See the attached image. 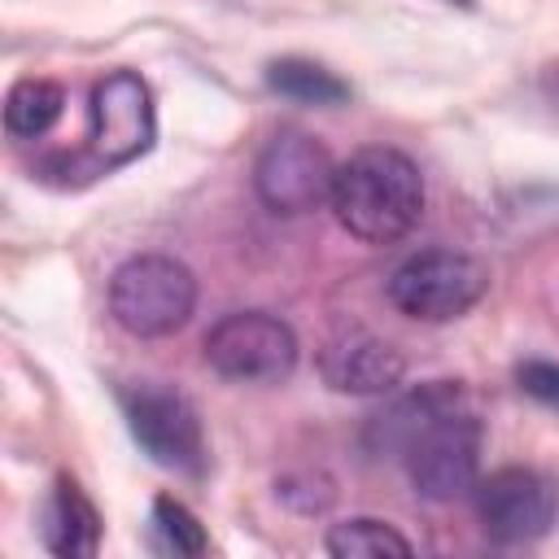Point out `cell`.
<instances>
[{"label": "cell", "mask_w": 559, "mask_h": 559, "mask_svg": "<svg viewBox=\"0 0 559 559\" xmlns=\"http://www.w3.org/2000/svg\"><path fill=\"white\" fill-rule=\"evenodd\" d=\"M367 450L402 459L415 493L428 502H454L480 480V419L454 380H428L393 397L371 415Z\"/></svg>", "instance_id": "cell-1"}, {"label": "cell", "mask_w": 559, "mask_h": 559, "mask_svg": "<svg viewBox=\"0 0 559 559\" xmlns=\"http://www.w3.org/2000/svg\"><path fill=\"white\" fill-rule=\"evenodd\" d=\"M328 205L362 245H393L424 218V175L406 153L371 144L336 166Z\"/></svg>", "instance_id": "cell-2"}, {"label": "cell", "mask_w": 559, "mask_h": 559, "mask_svg": "<svg viewBox=\"0 0 559 559\" xmlns=\"http://www.w3.org/2000/svg\"><path fill=\"white\" fill-rule=\"evenodd\" d=\"M197 310V275L166 253L127 258L109 280V314L122 332L153 341L179 332Z\"/></svg>", "instance_id": "cell-3"}, {"label": "cell", "mask_w": 559, "mask_h": 559, "mask_svg": "<svg viewBox=\"0 0 559 559\" xmlns=\"http://www.w3.org/2000/svg\"><path fill=\"white\" fill-rule=\"evenodd\" d=\"M485 288H489L485 262L459 249H424L389 275L393 310L419 323H450L467 314L485 297Z\"/></svg>", "instance_id": "cell-4"}, {"label": "cell", "mask_w": 559, "mask_h": 559, "mask_svg": "<svg viewBox=\"0 0 559 559\" xmlns=\"http://www.w3.org/2000/svg\"><path fill=\"white\" fill-rule=\"evenodd\" d=\"M205 362L236 384H280L297 367V336L280 314L236 310L205 332Z\"/></svg>", "instance_id": "cell-5"}, {"label": "cell", "mask_w": 559, "mask_h": 559, "mask_svg": "<svg viewBox=\"0 0 559 559\" xmlns=\"http://www.w3.org/2000/svg\"><path fill=\"white\" fill-rule=\"evenodd\" d=\"M332 179H336V166H332L328 148L319 140H310L306 131L271 135L253 162L258 201L271 214H288V218L310 214L323 201H332Z\"/></svg>", "instance_id": "cell-6"}, {"label": "cell", "mask_w": 559, "mask_h": 559, "mask_svg": "<svg viewBox=\"0 0 559 559\" xmlns=\"http://www.w3.org/2000/svg\"><path fill=\"white\" fill-rule=\"evenodd\" d=\"M127 424H131V437L140 441V450L157 467L183 472V476L205 472L201 415L183 393L162 389V384H144V389L127 393Z\"/></svg>", "instance_id": "cell-7"}, {"label": "cell", "mask_w": 559, "mask_h": 559, "mask_svg": "<svg viewBox=\"0 0 559 559\" xmlns=\"http://www.w3.org/2000/svg\"><path fill=\"white\" fill-rule=\"evenodd\" d=\"M157 135V118H153V96L148 83L131 70H114L92 87V162L96 170H114L135 162L140 153H148Z\"/></svg>", "instance_id": "cell-8"}, {"label": "cell", "mask_w": 559, "mask_h": 559, "mask_svg": "<svg viewBox=\"0 0 559 559\" xmlns=\"http://www.w3.org/2000/svg\"><path fill=\"white\" fill-rule=\"evenodd\" d=\"M472 493H476L480 528L502 546L537 542L555 524L559 493H555V480L542 476L537 467H498L480 476Z\"/></svg>", "instance_id": "cell-9"}, {"label": "cell", "mask_w": 559, "mask_h": 559, "mask_svg": "<svg viewBox=\"0 0 559 559\" xmlns=\"http://www.w3.org/2000/svg\"><path fill=\"white\" fill-rule=\"evenodd\" d=\"M319 376L328 389L336 393H354V397H376V393H393L406 376V358L397 345H389L376 332H341L319 349Z\"/></svg>", "instance_id": "cell-10"}, {"label": "cell", "mask_w": 559, "mask_h": 559, "mask_svg": "<svg viewBox=\"0 0 559 559\" xmlns=\"http://www.w3.org/2000/svg\"><path fill=\"white\" fill-rule=\"evenodd\" d=\"M96 542H100V515L92 498L70 476H57L52 498L44 507V546L66 559H87L96 555Z\"/></svg>", "instance_id": "cell-11"}, {"label": "cell", "mask_w": 559, "mask_h": 559, "mask_svg": "<svg viewBox=\"0 0 559 559\" xmlns=\"http://www.w3.org/2000/svg\"><path fill=\"white\" fill-rule=\"evenodd\" d=\"M266 87L284 100H297V105H345L349 100V83L336 79L332 70H323L319 61H306V57H280L266 66Z\"/></svg>", "instance_id": "cell-12"}, {"label": "cell", "mask_w": 559, "mask_h": 559, "mask_svg": "<svg viewBox=\"0 0 559 559\" xmlns=\"http://www.w3.org/2000/svg\"><path fill=\"white\" fill-rule=\"evenodd\" d=\"M66 109V92L52 83V79H22L9 87V100H4V127L9 135L17 140H39L44 131L57 127Z\"/></svg>", "instance_id": "cell-13"}, {"label": "cell", "mask_w": 559, "mask_h": 559, "mask_svg": "<svg viewBox=\"0 0 559 559\" xmlns=\"http://www.w3.org/2000/svg\"><path fill=\"white\" fill-rule=\"evenodd\" d=\"M323 546H328V555H336V559H384V555H397V559H402V555L415 550L393 524L371 520V515H354V520L332 524L328 537H323Z\"/></svg>", "instance_id": "cell-14"}, {"label": "cell", "mask_w": 559, "mask_h": 559, "mask_svg": "<svg viewBox=\"0 0 559 559\" xmlns=\"http://www.w3.org/2000/svg\"><path fill=\"white\" fill-rule=\"evenodd\" d=\"M153 528H157V537L166 542V550H175V555H201V550H205V528H201V520H197L179 498H170V493H162V498L153 502Z\"/></svg>", "instance_id": "cell-15"}, {"label": "cell", "mask_w": 559, "mask_h": 559, "mask_svg": "<svg viewBox=\"0 0 559 559\" xmlns=\"http://www.w3.org/2000/svg\"><path fill=\"white\" fill-rule=\"evenodd\" d=\"M515 384H520L533 402H542V406L559 411V362L528 358V362H520V367H515Z\"/></svg>", "instance_id": "cell-16"}, {"label": "cell", "mask_w": 559, "mask_h": 559, "mask_svg": "<svg viewBox=\"0 0 559 559\" xmlns=\"http://www.w3.org/2000/svg\"><path fill=\"white\" fill-rule=\"evenodd\" d=\"M546 96L559 105V66H550V70H546Z\"/></svg>", "instance_id": "cell-17"}, {"label": "cell", "mask_w": 559, "mask_h": 559, "mask_svg": "<svg viewBox=\"0 0 559 559\" xmlns=\"http://www.w3.org/2000/svg\"><path fill=\"white\" fill-rule=\"evenodd\" d=\"M450 4H459V9H472V0H450Z\"/></svg>", "instance_id": "cell-18"}]
</instances>
